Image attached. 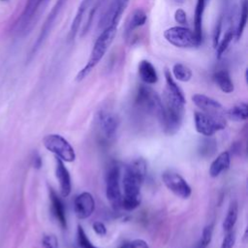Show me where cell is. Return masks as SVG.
<instances>
[{
    "instance_id": "cell-1",
    "label": "cell",
    "mask_w": 248,
    "mask_h": 248,
    "mask_svg": "<svg viewBox=\"0 0 248 248\" xmlns=\"http://www.w3.org/2000/svg\"><path fill=\"white\" fill-rule=\"evenodd\" d=\"M116 32L117 25H108L102 30V32L100 33V35L98 36L93 45L87 63L84 65L83 68H81V70L76 76L77 81H81L82 79H84L90 74V72L99 64V62L104 58L111 43L113 42Z\"/></svg>"
},
{
    "instance_id": "cell-2",
    "label": "cell",
    "mask_w": 248,
    "mask_h": 248,
    "mask_svg": "<svg viewBox=\"0 0 248 248\" xmlns=\"http://www.w3.org/2000/svg\"><path fill=\"white\" fill-rule=\"evenodd\" d=\"M163 116L160 120L165 133L168 135L175 134L182 123L184 114V105L186 101H183L165 90L163 97Z\"/></svg>"
},
{
    "instance_id": "cell-3",
    "label": "cell",
    "mask_w": 248,
    "mask_h": 248,
    "mask_svg": "<svg viewBox=\"0 0 248 248\" xmlns=\"http://www.w3.org/2000/svg\"><path fill=\"white\" fill-rule=\"evenodd\" d=\"M142 181L125 170L122 178V186L124 195L122 196L121 207L127 211L134 210L140 203V185Z\"/></svg>"
},
{
    "instance_id": "cell-4",
    "label": "cell",
    "mask_w": 248,
    "mask_h": 248,
    "mask_svg": "<svg viewBox=\"0 0 248 248\" xmlns=\"http://www.w3.org/2000/svg\"><path fill=\"white\" fill-rule=\"evenodd\" d=\"M137 105L143 110L156 116L159 120L163 116V102L160 96L148 85H140L136 96Z\"/></svg>"
},
{
    "instance_id": "cell-5",
    "label": "cell",
    "mask_w": 248,
    "mask_h": 248,
    "mask_svg": "<svg viewBox=\"0 0 248 248\" xmlns=\"http://www.w3.org/2000/svg\"><path fill=\"white\" fill-rule=\"evenodd\" d=\"M165 39L172 46L180 48L198 47L202 42L197 38L194 31L184 26L170 27L164 32Z\"/></svg>"
},
{
    "instance_id": "cell-6",
    "label": "cell",
    "mask_w": 248,
    "mask_h": 248,
    "mask_svg": "<svg viewBox=\"0 0 248 248\" xmlns=\"http://www.w3.org/2000/svg\"><path fill=\"white\" fill-rule=\"evenodd\" d=\"M44 146L63 162H74L76 153L73 146L60 135L49 134L43 140Z\"/></svg>"
},
{
    "instance_id": "cell-7",
    "label": "cell",
    "mask_w": 248,
    "mask_h": 248,
    "mask_svg": "<svg viewBox=\"0 0 248 248\" xmlns=\"http://www.w3.org/2000/svg\"><path fill=\"white\" fill-rule=\"evenodd\" d=\"M194 121L197 132L205 137H211L216 132L226 127V121L221 115L210 114L203 111H196Z\"/></svg>"
},
{
    "instance_id": "cell-8",
    "label": "cell",
    "mask_w": 248,
    "mask_h": 248,
    "mask_svg": "<svg viewBox=\"0 0 248 248\" xmlns=\"http://www.w3.org/2000/svg\"><path fill=\"white\" fill-rule=\"evenodd\" d=\"M106 196L114 209L121 208L122 194L120 190V169L111 165L106 174Z\"/></svg>"
},
{
    "instance_id": "cell-9",
    "label": "cell",
    "mask_w": 248,
    "mask_h": 248,
    "mask_svg": "<svg viewBox=\"0 0 248 248\" xmlns=\"http://www.w3.org/2000/svg\"><path fill=\"white\" fill-rule=\"evenodd\" d=\"M165 186L175 196L181 199H188L192 194V189L187 181L177 172L167 170L162 174Z\"/></svg>"
},
{
    "instance_id": "cell-10",
    "label": "cell",
    "mask_w": 248,
    "mask_h": 248,
    "mask_svg": "<svg viewBox=\"0 0 248 248\" xmlns=\"http://www.w3.org/2000/svg\"><path fill=\"white\" fill-rule=\"evenodd\" d=\"M66 2H67V0H56L54 6L52 7V9L49 12L45 23L43 24L40 35H39L38 39L36 40V42L34 44V46L32 48V54L31 55H33L39 49V47L42 46V44L47 38V36H48L56 18H57V16H59V14H60L61 10L63 9V7L65 6Z\"/></svg>"
},
{
    "instance_id": "cell-11",
    "label": "cell",
    "mask_w": 248,
    "mask_h": 248,
    "mask_svg": "<svg viewBox=\"0 0 248 248\" xmlns=\"http://www.w3.org/2000/svg\"><path fill=\"white\" fill-rule=\"evenodd\" d=\"M129 0H111L108 8L99 22V28L104 29L108 25H118L123 12L128 6Z\"/></svg>"
},
{
    "instance_id": "cell-12",
    "label": "cell",
    "mask_w": 248,
    "mask_h": 248,
    "mask_svg": "<svg viewBox=\"0 0 248 248\" xmlns=\"http://www.w3.org/2000/svg\"><path fill=\"white\" fill-rule=\"evenodd\" d=\"M75 213L78 219L89 218L95 210V200L89 192H82L74 202Z\"/></svg>"
},
{
    "instance_id": "cell-13",
    "label": "cell",
    "mask_w": 248,
    "mask_h": 248,
    "mask_svg": "<svg viewBox=\"0 0 248 248\" xmlns=\"http://www.w3.org/2000/svg\"><path fill=\"white\" fill-rule=\"evenodd\" d=\"M56 168H55V174L56 178L59 182L60 193L63 198H66L70 195L72 190V182H71V175L69 170L64 165V162L59 158H55Z\"/></svg>"
},
{
    "instance_id": "cell-14",
    "label": "cell",
    "mask_w": 248,
    "mask_h": 248,
    "mask_svg": "<svg viewBox=\"0 0 248 248\" xmlns=\"http://www.w3.org/2000/svg\"><path fill=\"white\" fill-rule=\"evenodd\" d=\"M192 101L203 112L221 115L220 113L223 110V106L215 99L204 94H194L192 96Z\"/></svg>"
},
{
    "instance_id": "cell-15",
    "label": "cell",
    "mask_w": 248,
    "mask_h": 248,
    "mask_svg": "<svg viewBox=\"0 0 248 248\" xmlns=\"http://www.w3.org/2000/svg\"><path fill=\"white\" fill-rule=\"evenodd\" d=\"M97 119L105 137L108 139L112 138L115 135L119 124L117 116L112 112L100 111L98 113Z\"/></svg>"
},
{
    "instance_id": "cell-16",
    "label": "cell",
    "mask_w": 248,
    "mask_h": 248,
    "mask_svg": "<svg viewBox=\"0 0 248 248\" xmlns=\"http://www.w3.org/2000/svg\"><path fill=\"white\" fill-rule=\"evenodd\" d=\"M49 199H50V204H51V212L53 216L58 221L60 226L63 229H66L67 220H66L64 203L62 202L61 199L58 197L56 192H54V190L52 189H49Z\"/></svg>"
},
{
    "instance_id": "cell-17",
    "label": "cell",
    "mask_w": 248,
    "mask_h": 248,
    "mask_svg": "<svg viewBox=\"0 0 248 248\" xmlns=\"http://www.w3.org/2000/svg\"><path fill=\"white\" fill-rule=\"evenodd\" d=\"M139 76L146 84H154L158 81V74L153 64L148 60H141L139 63Z\"/></svg>"
},
{
    "instance_id": "cell-18",
    "label": "cell",
    "mask_w": 248,
    "mask_h": 248,
    "mask_svg": "<svg viewBox=\"0 0 248 248\" xmlns=\"http://www.w3.org/2000/svg\"><path fill=\"white\" fill-rule=\"evenodd\" d=\"M231 165V155L228 151L220 153L209 167V174L211 177H217L223 171L227 170Z\"/></svg>"
},
{
    "instance_id": "cell-19",
    "label": "cell",
    "mask_w": 248,
    "mask_h": 248,
    "mask_svg": "<svg viewBox=\"0 0 248 248\" xmlns=\"http://www.w3.org/2000/svg\"><path fill=\"white\" fill-rule=\"evenodd\" d=\"M207 1L208 0H197L196 9H195L194 33L201 42H202V17H203Z\"/></svg>"
},
{
    "instance_id": "cell-20",
    "label": "cell",
    "mask_w": 248,
    "mask_h": 248,
    "mask_svg": "<svg viewBox=\"0 0 248 248\" xmlns=\"http://www.w3.org/2000/svg\"><path fill=\"white\" fill-rule=\"evenodd\" d=\"M213 79L224 93H232L234 90L233 82L227 70H219L213 75Z\"/></svg>"
},
{
    "instance_id": "cell-21",
    "label": "cell",
    "mask_w": 248,
    "mask_h": 248,
    "mask_svg": "<svg viewBox=\"0 0 248 248\" xmlns=\"http://www.w3.org/2000/svg\"><path fill=\"white\" fill-rule=\"evenodd\" d=\"M40 5H41V0H27L25 8L20 17L19 26L21 29H25L28 26L29 22L32 20L34 15L38 11Z\"/></svg>"
},
{
    "instance_id": "cell-22",
    "label": "cell",
    "mask_w": 248,
    "mask_h": 248,
    "mask_svg": "<svg viewBox=\"0 0 248 248\" xmlns=\"http://www.w3.org/2000/svg\"><path fill=\"white\" fill-rule=\"evenodd\" d=\"M147 19L146 13L142 9H136L132 14L127 22L126 33L131 34L135 29L142 26Z\"/></svg>"
},
{
    "instance_id": "cell-23",
    "label": "cell",
    "mask_w": 248,
    "mask_h": 248,
    "mask_svg": "<svg viewBox=\"0 0 248 248\" xmlns=\"http://www.w3.org/2000/svg\"><path fill=\"white\" fill-rule=\"evenodd\" d=\"M238 216V204L236 201H232L230 203L227 215L223 221V230L229 232L233 229Z\"/></svg>"
},
{
    "instance_id": "cell-24",
    "label": "cell",
    "mask_w": 248,
    "mask_h": 248,
    "mask_svg": "<svg viewBox=\"0 0 248 248\" xmlns=\"http://www.w3.org/2000/svg\"><path fill=\"white\" fill-rule=\"evenodd\" d=\"M227 115L233 121H245L248 118V106L246 103H239L232 107Z\"/></svg>"
},
{
    "instance_id": "cell-25",
    "label": "cell",
    "mask_w": 248,
    "mask_h": 248,
    "mask_svg": "<svg viewBox=\"0 0 248 248\" xmlns=\"http://www.w3.org/2000/svg\"><path fill=\"white\" fill-rule=\"evenodd\" d=\"M165 79H166V89L165 90L168 91L170 94H171L183 101H186L183 91L178 86V84L175 82L170 72L168 69L165 70Z\"/></svg>"
},
{
    "instance_id": "cell-26",
    "label": "cell",
    "mask_w": 248,
    "mask_h": 248,
    "mask_svg": "<svg viewBox=\"0 0 248 248\" xmlns=\"http://www.w3.org/2000/svg\"><path fill=\"white\" fill-rule=\"evenodd\" d=\"M172 75L175 78V79L182 81V82H187L192 78V71L191 69L182 64V63H175L172 66Z\"/></svg>"
},
{
    "instance_id": "cell-27",
    "label": "cell",
    "mask_w": 248,
    "mask_h": 248,
    "mask_svg": "<svg viewBox=\"0 0 248 248\" xmlns=\"http://www.w3.org/2000/svg\"><path fill=\"white\" fill-rule=\"evenodd\" d=\"M126 170L143 182L146 175V163L144 160L137 159L133 161L129 166H127Z\"/></svg>"
},
{
    "instance_id": "cell-28",
    "label": "cell",
    "mask_w": 248,
    "mask_h": 248,
    "mask_svg": "<svg viewBox=\"0 0 248 248\" xmlns=\"http://www.w3.org/2000/svg\"><path fill=\"white\" fill-rule=\"evenodd\" d=\"M247 17H248V5L247 0H242L241 8H240V15H239V20L237 23V26L235 28V39L239 40L243 34V31L246 27L247 23Z\"/></svg>"
},
{
    "instance_id": "cell-29",
    "label": "cell",
    "mask_w": 248,
    "mask_h": 248,
    "mask_svg": "<svg viewBox=\"0 0 248 248\" xmlns=\"http://www.w3.org/2000/svg\"><path fill=\"white\" fill-rule=\"evenodd\" d=\"M235 35V29H232V28H230L227 30V32L225 33L224 37L222 38L221 42L218 43V45L216 46V54H217V57H221L223 55V53L228 49L230 44L232 43L233 37Z\"/></svg>"
},
{
    "instance_id": "cell-30",
    "label": "cell",
    "mask_w": 248,
    "mask_h": 248,
    "mask_svg": "<svg viewBox=\"0 0 248 248\" xmlns=\"http://www.w3.org/2000/svg\"><path fill=\"white\" fill-rule=\"evenodd\" d=\"M77 240H78V245L79 248H98L92 244V242L89 240L83 228L80 225L78 226Z\"/></svg>"
},
{
    "instance_id": "cell-31",
    "label": "cell",
    "mask_w": 248,
    "mask_h": 248,
    "mask_svg": "<svg viewBox=\"0 0 248 248\" xmlns=\"http://www.w3.org/2000/svg\"><path fill=\"white\" fill-rule=\"evenodd\" d=\"M216 151V143L212 139L203 140L200 144V153L202 156H211Z\"/></svg>"
},
{
    "instance_id": "cell-32",
    "label": "cell",
    "mask_w": 248,
    "mask_h": 248,
    "mask_svg": "<svg viewBox=\"0 0 248 248\" xmlns=\"http://www.w3.org/2000/svg\"><path fill=\"white\" fill-rule=\"evenodd\" d=\"M212 234H213V224H209V225L205 226L202 230L200 247L205 248L210 243V241L212 239Z\"/></svg>"
},
{
    "instance_id": "cell-33",
    "label": "cell",
    "mask_w": 248,
    "mask_h": 248,
    "mask_svg": "<svg viewBox=\"0 0 248 248\" xmlns=\"http://www.w3.org/2000/svg\"><path fill=\"white\" fill-rule=\"evenodd\" d=\"M42 246L43 248H59L58 239L54 234H51V233L44 234L42 238Z\"/></svg>"
},
{
    "instance_id": "cell-34",
    "label": "cell",
    "mask_w": 248,
    "mask_h": 248,
    "mask_svg": "<svg viewBox=\"0 0 248 248\" xmlns=\"http://www.w3.org/2000/svg\"><path fill=\"white\" fill-rule=\"evenodd\" d=\"M235 243V232L233 230L227 232L225 237L223 238L221 248H232Z\"/></svg>"
},
{
    "instance_id": "cell-35",
    "label": "cell",
    "mask_w": 248,
    "mask_h": 248,
    "mask_svg": "<svg viewBox=\"0 0 248 248\" xmlns=\"http://www.w3.org/2000/svg\"><path fill=\"white\" fill-rule=\"evenodd\" d=\"M174 20L182 26L185 25L187 23V15L185 11L182 9H177L174 13Z\"/></svg>"
},
{
    "instance_id": "cell-36",
    "label": "cell",
    "mask_w": 248,
    "mask_h": 248,
    "mask_svg": "<svg viewBox=\"0 0 248 248\" xmlns=\"http://www.w3.org/2000/svg\"><path fill=\"white\" fill-rule=\"evenodd\" d=\"M92 228H93L94 232H95L98 235L103 236V235H106V233H107V228H106L105 224L102 223V222H99V221L94 222L93 225H92Z\"/></svg>"
},
{
    "instance_id": "cell-37",
    "label": "cell",
    "mask_w": 248,
    "mask_h": 248,
    "mask_svg": "<svg viewBox=\"0 0 248 248\" xmlns=\"http://www.w3.org/2000/svg\"><path fill=\"white\" fill-rule=\"evenodd\" d=\"M127 248H149L148 244L146 241H144L143 239H134L133 241H131L130 243L127 244Z\"/></svg>"
},
{
    "instance_id": "cell-38",
    "label": "cell",
    "mask_w": 248,
    "mask_h": 248,
    "mask_svg": "<svg viewBox=\"0 0 248 248\" xmlns=\"http://www.w3.org/2000/svg\"><path fill=\"white\" fill-rule=\"evenodd\" d=\"M32 162H33V167H34L35 169H41L43 162H42L41 156H40L38 153H36V154L33 156Z\"/></svg>"
},
{
    "instance_id": "cell-39",
    "label": "cell",
    "mask_w": 248,
    "mask_h": 248,
    "mask_svg": "<svg viewBox=\"0 0 248 248\" xmlns=\"http://www.w3.org/2000/svg\"><path fill=\"white\" fill-rule=\"evenodd\" d=\"M120 248H127V243H126V244H123Z\"/></svg>"
},
{
    "instance_id": "cell-40",
    "label": "cell",
    "mask_w": 248,
    "mask_h": 248,
    "mask_svg": "<svg viewBox=\"0 0 248 248\" xmlns=\"http://www.w3.org/2000/svg\"><path fill=\"white\" fill-rule=\"evenodd\" d=\"M199 248H202V247H199Z\"/></svg>"
}]
</instances>
